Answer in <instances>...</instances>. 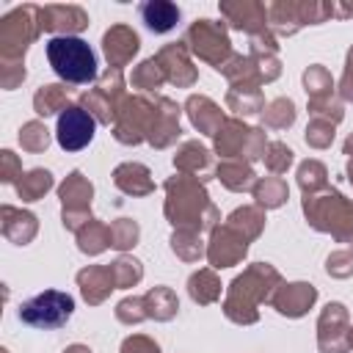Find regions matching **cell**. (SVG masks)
Wrapping results in <instances>:
<instances>
[{"label": "cell", "mask_w": 353, "mask_h": 353, "mask_svg": "<svg viewBox=\"0 0 353 353\" xmlns=\"http://www.w3.org/2000/svg\"><path fill=\"white\" fill-rule=\"evenodd\" d=\"M47 61L66 83H91L97 77V55L80 36H52L47 41Z\"/></svg>", "instance_id": "1"}, {"label": "cell", "mask_w": 353, "mask_h": 353, "mask_svg": "<svg viewBox=\"0 0 353 353\" xmlns=\"http://www.w3.org/2000/svg\"><path fill=\"white\" fill-rule=\"evenodd\" d=\"M74 312V298L58 290H44L19 306V320L33 328H61Z\"/></svg>", "instance_id": "2"}, {"label": "cell", "mask_w": 353, "mask_h": 353, "mask_svg": "<svg viewBox=\"0 0 353 353\" xmlns=\"http://www.w3.org/2000/svg\"><path fill=\"white\" fill-rule=\"evenodd\" d=\"M94 132H97V121L88 110L83 108H66L61 116H58V127H55V138H58V146L66 149V152H80L85 149L91 141H94Z\"/></svg>", "instance_id": "3"}, {"label": "cell", "mask_w": 353, "mask_h": 353, "mask_svg": "<svg viewBox=\"0 0 353 353\" xmlns=\"http://www.w3.org/2000/svg\"><path fill=\"white\" fill-rule=\"evenodd\" d=\"M141 14H143L146 25L152 30H157V33L171 30L174 22L179 19V11L174 6H168V3H146V6H141Z\"/></svg>", "instance_id": "4"}]
</instances>
